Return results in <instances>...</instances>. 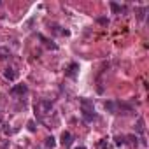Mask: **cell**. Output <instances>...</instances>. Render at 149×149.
I'll use <instances>...</instances> for the list:
<instances>
[{
	"label": "cell",
	"instance_id": "obj_1",
	"mask_svg": "<svg viewBox=\"0 0 149 149\" xmlns=\"http://www.w3.org/2000/svg\"><path fill=\"white\" fill-rule=\"evenodd\" d=\"M81 112H83V118H84L86 121H93V119L97 118L93 104H91L90 100H86V98H83V100H81Z\"/></svg>",
	"mask_w": 149,
	"mask_h": 149
},
{
	"label": "cell",
	"instance_id": "obj_2",
	"mask_svg": "<svg viewBox=\"0 0 149 149\" xmlns=\"http://www.w3.org/2000/svg\"><path fill=\"white\" fill-rule=\"evenodd\" d=\"M51 109H53V104L51 102L40 100L39 104H35V116H39V119L42 121L46 114H51Z\"/></svg>",
	"mask_w": 149,
	"mask_h": 149
},
{
	"label": "cell",
	"instance_id": "obj_3",
	"mask_svg": "<svg viewBox=\"0 0 149 149\" xmlns=\"http://www.w3.org/2000/svg\"><path fill=\"white\" fill-rule=\"evenodd\" d=\"M26 91H28V86H26V84H16V86H13V90H11L13 95H23V93H26Z\"/></svg>",
	"mask_w": 149,
	"mask_h": 149
},
{
	"label": "cell",
	"instance_id": "obj_4",
	"mask_svg": "<svg viewBox=\"0 0 149 149\" xmlns=\"http://www.w3.org/2000/svg\"><path fill=\"white\" fill-rule=\"evenodd\" d=\"M4 77L6 79H9V81H16V77H18V74H16V70L14 68H6V72H4Z\"/></svg>",
	"mask_w": 149,
	"mask_h": 149
},
{
	"label": "cell",
	"instance_id": "obj_5",
	"mask_svg": "<svg viewBox=\"0 0 149 149\" xmlns=\"http://www.w3.org/2000/svg\"><path fill=\"white\" fill-rule=\"evenodd\" d=\"M77 70H79V65H77V63H70V67L67 68V76H68V77H76Z\"/></svg>",
	"mask_w": 149,
	"mask_h": 149
},
{
	"label": "cell",
	"instance_id": "obj_6",
	"mask_svg": "<svg viewBox=\"0 0 149 149\" xmlns=\"http://www.w3.org/2000/svg\"><path fill=\"white\" fill-rule=\"evenodd\" d=\"M61 144H63L65 147H68V146L72 144V135H70L68 132H63V133H61Z\"/></svg>",
	"mask_w": 149,
	"mask_h": 149
},
{
	"label": "cell",
	"instance_id": "obj_7",
	"mask_svg": "<svg viewBox=\"0 0 149 149\" xmlns=\"http://www.w3.org/2000/svg\"><path fill=\"white\" fill-rule=\"evenodd\" d=\"M111 9H112V13H116V14L125 11V7H123V6H118L116 2H111Z\"/></svg>",
	"mask_w": 149,
	"mask_h": 149
},
{
	"label": "cell",
	"instance_id": "obj_8",
	"mask_svg": "<svg viewBox=\"0 0 149 149\" xmlns=\"http://www.w3.org/2000/svg\"><path fill=\"white\" fill-rule=\"evenodd\" d=\"M137 132H139V133H142V132H144V119H142V118L137 121Z\"/></svg>",
	"mask_w": 149,
	"mask_h": 149
},
{
	"label": "cell",
	"instance_id": "obj_9",
	"mask_svg": "<svg viewBox=\"0 0 149 149\" xmlns=\"http://www.w3.org/2000/svg\"><path fill=\"white\" fill-rule=\"evenodd\" d=\"M46 146H47V147H54V146H56L54 139H53V137H47V139H46Z\"/></svg>",
	"mask_w": 149,
	"mask_h": 149
},
{
	"label": "cell",
	"instance_id": "obj_10",
	"mask_svg": "<svg viewBox=\"0 0 149 149\" xmlns=\"http://www.w3.org/2000/svg\"><path fill=\"white\" fill-rule=\"evenodd\" d=\"M116 144L118 146H123L125 144V137H116Z\"/></svg>",
	"mask_w": 149,
	"mask_h": 149
},
{
	"label": "cell",
	"instance_id": "obj_11",
	"mask_svg": "<svg viewBox=\"0 0 149 149\" xmlns=\"http://www.w3.org/2000/svg\"><path fill=\"white\" fill-rule=\"evenodd\" d=\"M28 130H30V132H35V125H33V121L28 123Z\"/></svg>",
	"mask_w": 149,
	"mask_h": 149
},
{
	"label": "cell",
	"instance_id": "obj_12",
	"mask_svg": "<svg viewBox=\"0 0 149 149\" xmlns=\"http://www.w3.org/2000/svg\"><path fill=\"white\" fill-rule=\"evenodd\" d=\"M98 23H102V25H107V23H109V21H107V19H105V18H100V19H98Z\"/></svg>",
	"mask_w": 149,
	"mask_h": 149
},
{
	"label": "cell",
	"instance_id": "obj_13",
	"mask_svg": "<svg viewBox=\"0 0 149 149\" xmlns=\"http://www.w3.org/2000/svg\"><path fill=\"white\" fill-rule=\"evenodd\" d=\"M77 149H86V147H77Z\"/></svg>",
	"mask_w": 149,
	"mask_h": 149
}]
</instances>
